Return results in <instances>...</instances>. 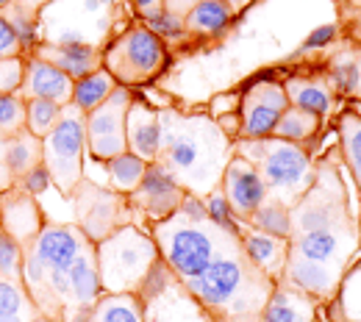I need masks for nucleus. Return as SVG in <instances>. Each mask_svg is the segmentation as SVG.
<instances>
[{"label":"nucleus","instance_id":"obj_7","mask_svg":"<svg viewBox=\"0 0 361 322\" xmlns=\"http://www.w3.org/2000/svg\"><path fill=\"white\" fill-rule=\"evenodd\" d=\"M100 283L106 295H136L150 267L161 259L153 233L128 223L94 244Z\"/></svg>","mask_w":361,"mask_h":322},{"label":"nucleus","instance_id":"obj_13","mask_svg":"<svg viewBox=\"0 0 361 322\" xmlns=\"http://www.w3.org/2000/svg\"><path fill=\"white\" fill-rule=\"evenodd\" d=\"M183 197H186V189L159 161H150L147 164L142 184L128 194L131 206H134L145 220H150V223H161L170 214H176L178 206L183 203Z\"/></svg>","mask_w":361,"mask_h":322},{"label":"nucleus","instance_id":"obj_31","mask_svg":"<svg viewBox=\"0 0 361 322\" xmlns=\"http://www.w3.org/2000/svg\"><path fill=\"white\" fill-rule=\"evenodd\" d=\"M117 87H120V84L111 78V73H109L106 67H100V70H94V73L78 78V81L73 84V103H75L84 114H90L92 109H97Z\"/></svg>","mask_w":361,"mask_h":322},{"label":"nucleus","instance_id":"obj_21","mask_svg":"<svg viewBox=\"0 0 361 322\" xmlns=\"http://www.w3.org/2000/svg\"><path fill=\"white\" fill-rule=\"evenodd\" d=\"M317 303L319 300H314L309 292L278 280L262 311V322H314Z\"/></svg>","mask_w":361,"mask_h":322},{"label":"nucleus","instance_id":"obj_4","mask_svg":"<svg viewBox=\"0 0 361 322\" xmlns=\"http://www.w3.org/2000/svg\"><path fill=\"white\" fill-rule=\"evenodd\" d=\"M183 286L206 306L214 322H262L275 280L250 264L245 247H236Z\"/></svg>","mask_w":361,"mask_h":322},{"label":"nucleus","instance_id":"obj_8","mask_svg":"<svg viewBox=\"0 0 361 322\" xmlns=\"http://www.w3.org/2000/svg\"><path fill=\"white\" fill-rule=\"evenodd\" d=\"M42 164L50 173L53 186L70 197L75 186L84 181V164H87V114L67 103L61 106V117L56 128L42 139Z\"/></svg>","mask_w":361,"mask_h":322},{"label":"nucleus","instance_id":"obj_25","mask_svg":"<svg viewBox=\"0 0 361 322\" xmlns=\"http://www.w3.org/2000/svg\"><path fill=\"white\" fill-rule=\"evenodd\" d=\"M42 314L23 280L0 278V322H34Z\"/></svg>","mask_w":361,"mask_h":322},{"label":"nucleus","instance_id":"obj_34","mask_svg":"<svg viewBox=\"0 0 361 322\" xmlns=\"http://www.w3.org/2000/svg\"><path fill=\"white\" fill-rule=\"evenodd\" d=\"M339 144H342V159L348 170L353 173L356 186L361 192V117L359 114H342L339 117Z\"/></svg>","mask_w":361,"mask_h":322},{"label":"nucleus","instance_id":"obj_19","mask_svg":"<svg viewBox=\"0 0 361 322\" xmlns=\"http://www.w3.org/2000/svg\"><path fill=\"white\" fill-rule=\"evenodd\" d=\"M37 164H42V139L39 137L23 128L17 137L0 139V189L14 186Z\"/></svg>","mask_w":361,"mask_h":322},{"label":"nucleus","instance_id":"obj_5","mask_svg":"<svg viewBox=\"0 0 361 322\" xmlns=\"http://www.w3.org/2000/svg\"><path fill=\"white\" fill-rule=\"evenodd\" d=\"M153 239L161 261L176 273L178 280L203 275L212 261L242 247V236L214 225L209 217H189L183 211L170 214L161 223H153Z\"/></svg>","mask_w":361,"mask_h":322},{"label":"nucleus","instance_id":"obj_14","mask_svg":"<svg viewBox=\"0 0 361 322\" xmlns=\"http://www.w3.org/2000/svg\"><path fill=\"white\" fill-rule=\"evenodd\" d=\"M220 189L226 194L228 206L233 209V214L239 217V223L245 225L247 217L267 200V186L262 181L259 170L242 159V156H231L226 173H223V181H220Z\"/></svg>","mask_w":361,"mask_h":322},{"label":"nucleus","instance_id":"obj_3","mask_svg":"<svg viewBox=\"0 0 361 322\" xmlns=\"http://www.w3.org/2000/svg\"><path fill=\"white\" fill-rule=\"evenodd\" d=\"M92 244L75 223H45L23 256V286L37 303L39 314L53 322H67L73 314L70 297V267Z\"/></svg>","mask_w":361,"mask_h":322},{"label":"nucleus","instance_id":"obj_11","mask_svg":"<svg viewBox=\"0 0 361 322\" xmlns=\"http://www.w3.org/2000/svg\"><path fill=\"white\" fill-rule=\"evenodd\" d=\"M134 94L128 87H117L97 109L87 114V156L94 161H111L128 150L126 117Z\"/></svg>","mask_w":361,"mask_h":322},{"label":"nucleus","instance_id":"obj_44","mask_svg":"<svg viewBox=\"0 0 361 322\" xmlns=\"http://www.w3.org/2000/svg\"><path fill=\"white\" fill-rule=\"evenodd\" d=\"M197 3L200 0H164V8L173 11V14H178V17H186Z\"/></svg>","mask_w":361,"mask_h":322},{"label":"nucleus","instance_id":"obj_43","mask_svg":"<svg viewBox=\"0 0 361 322\" xmlns=\"http://www.w3.org/2000/svg\"><path fill=\"white\" fill-rule=\"evenodd\" d=\"M334 37H336V25H322V28H317L314 34L303 42V53H309V50H317V47L328 45V42H334Z\"/></svg>","mask_w":361,"mask_h":322},{"label":"nucleus","instance_id":"obj_32","mask_svg":"<svg viewBox=\"0 0 361 322\" xmlns=\"http://www.w3.org/2000/svg\"><path fill=\"white\" fill-rule=\"evenodd\" d=\"M319 120H322V117H317L312 111H303V109H298V106H289V109L281 114V120H278L272 137L295 142V144H306V142H312V139L317 137Z\"/></svg>","mask_w":361,"mask_h":322},{"label":"nucleus","instance_id":"obj_48","mask_svg":"<svg viewBox=\"0 0 361 322\" xmlns=\"http://www.w3.org/2000/svg\"><path fill=\"white\" fill-rule=\"evenodd\" d=\"M34 322H53V320H47V317H39V320H34Z\"/></svg>","mask_w":361,"mask_h":322},{"label":"nucleus","instance_id":"obj_12","mask_svg":"<svg viewBox=\"0 0 361 322\" xmlns=\"http://www.w3.org/2000/svg\"><path fill=\"white\" fill-rule=\"evenodd\" d=\"M289 109V97L283 84L278 81H256L242 94L239 106V139H267L272 137L281 114Z\"/></svg>","mask_w":361,"mask_h":322},{"label":"nucleus","instance_id":"obj_40","mask_svg":"<svg viewBox=\"0 0 361 322\" xmlns=\"http://www.w3.org/2000/svg\"><path fill=\"white\" fill-rule=\"evenodd\" d=\"M25 81V58L8 56L0 58V94H20Z\"/></svg>","mask_w":361,"mask_h":322},{"label":"nucleus","instance_id":"obj_38","mask_svg":"<svg viewBox=\"0 0 361 322\" xmlns=\"http://www.w3.org/2000/svg\"><path fill=\"white\" fill-rule=\"evenodd\" d=\"M203 203H206V214H209V220H212L214 225H220V228H226V230H231V233H239V236H242V228H245V225L239 223V217H236L233 209L228 206L223 189H214L212 194H206Z\"/></svg>","mask_w":361,"mask_h":322},{"label":"nucleus","instance_id":"obj_30","mask_svg":"<svg viewBox=\"0 0 361 322\" xmlns=\"http://www.w3.org/2000/svg\"><path fill=\"white\" fill-rule=\"evenodd\" d=\"M92 322H145L139 295H103L92 306Z\"/></svg>","mask_w":361,"mask_h":322},{"label":"nucleus","instance_id":"obj_16","mask_svg":"<svg viewBox=\"0 0 361 322\" xmlns=\"http://www.w3.org/2000/svg\"><path fill=\"white\" fill-rule=\"evenodd\" d=\"M45 223L42 206L37 203L34 194H28L17 184L0 189V228L8 236H14L23 247L37 239V233L45 228Z\"/></svg>","mask_w":361,"mask_h":322},{"label":"nucleus","instance_id":"obj_18","mask_svg":"<svg viewBox=\"0 0 361 322\" xmlns=\"http://www.w3.org/2000/svg\"><path fill=\"white\" fill-rule=\"evenodd\" d=\"M73 84L75 81L67 73H61L59 67H53L50 61L39 58V56H28L25 58V81H23L20 97L23 100L45 97V100H53L59 106H67V103H73Z\"/></svg>","mask_w":361,"mask_h":322},{"label":"nucleus","instance_id":"obj_10","mask_svg":"<svg viewBox=\"0 0 361 322\" xmlns=\"http://www.w3.org/2000/svg\"><path fill=\"white\" fill-rule=\"evenodd\" d=\"M73 200V217L75 225L87 233L90 242H100L109 233H114L117 228L134 223L136 209L131 206L128 194H120L109 186H100L84 178L75 186V192L70 194Z\"/></svg>","mask_w":361,"mask_h":322},{"label":"nucleus","instance_id":"obj_17","mask_svg":"<svg viewBox=\"0 0 361 322\" xmlns=\"http://www.w3.org/2000/svg\"><path fill=\"white\" fill-rule=\"evenodd\" d=\"M126 139H128V150L139 156L142 161H156L159 150H161V120H159V109L147 106L142 97H134L128 106V117H126Z\"/></svg>","mask_w":361,"mask_h":322},{"label":"nucleus","instance_id":"obj_1","mask_svg":"<svg viewBox=\"0 0 361 322\" xmlns=\"http://www.w3.org/2000/svg\"><path fill=\"white\" fill-rule=\"evenodd\" d=\"M292 233L289 256L306 259L342 280L361 244L359 217L348 206V186L342 184L334 159L317 164L314 184L289 209Z\"/></svg>","mask_w":361,"mask_h":322},{"label":"nucleus","instance_id":"obj_39","mask_svg":"<svg viewBox=\"0 0 361 322\" xmlns=\"http://www.w3.org/2000/svg\"><path fill=\"white\" fill-rule=\"evenodd\" d=\"M145 28L153 31L161 42H164V39H180V37L186 34L183 17L173 14V11H167V8H159V11L147 14V17H145Z\"/></svg>","mask_w":361,"mask_h":322},{"label":"nucleus","instance_id":"obj_26","mask_svg":"<svg viewBox=\"0 0 361 322\" xmlns=\"http://www.w3.org/2000/svg\"><path fill=\"white\" fill-rule=\"evenodd\" d=\"M283 92L289 97V106H298L303 111H312L317 117H325L331 111V89L317 78H289L283 84Z\"/></svg>","mask_w":361,"mask_h":322},{"label":"nucleus","instance_id":"obj_24","mask_svg":"<svg viewBox=\"0 0 361 322\" xmlns=\"http://www.w3.org/2000/svg\"><path fill=\"white\" fill-rule=\"evenodd\" d=\"M147 170V161H142L131 150L114 156L111 161H100V186H109L120 194H131L136 186L142 184Z\"/></svg>","mask_w":361,"mask_h":322},{"label":"nucleus","instance_id":"obj_41","mask_svg":"<svg viewBox=\"0 0 361 322\" xmlns=\"http://www.w3.org/2000/svg\"><path fill=\"white\" fill-rule=\"evenodd\" d=\"M17 186H23L28 194L39 197V194H45L47 189L53 186V181H50V173H47L45 164H37V167H31V170L17 181Z\"/></svg>","mask_w":361,"mask_h":322},{"label":"nucleus","instance_id":"obj_28","mask_svg":"<svg viewBox=\"0 0 361 322\" xmlns=\"http://www.w3.org/2000/svg\"><path fill=\"white\" fill-rule=\"evenodd\" d=\"M328 78L334 89H339L348 97H361V50L345 47L336 50L328 64Z\"/></svg>","mask_w":361,"mask_h":322},{"label":"nucleus","instance_id":"obj_27","mask_svg":"<svg viewBox=\"0 0 361 322\" xmlns=\"http://www.w3.org/2000/svg\"><path fill=\"white\" fill-rule=\"evenodd\" d=\"M331 317L334 322H361V261L348 267L339 280V289L331 297Z\"/></svg>","mask_w":361,"mask_h":322},{"label":"nucleus","instance_id":"obj_47","mask_svg":"<svg viewBox=\"0 0 361 322\" xmlns=\"http://www.w3.org/2000/svg\"><path fill=\"white\" fill-rule=\"evenodd\" d=\"M100 3H103V6H106V8H109V6H114V3H117V0H100Z\"/></svg>","mask_w":361,"mask_h":322},{"label":"nucleus","instance_id":"obj_15","mask_svg":"<svg viewBox=\"0 0 361 322\" xmlns=\"http://www.w3.org/2000/svg\"><path fill=\"white\" fill-rule=\"evenodd\" d=\"M145 322H214L206 306L173 275L156 295L142 300Z\"/></svg>","mask_w":361,"mask_h":322},{"label":"nucleus","instance_id":"obj_46","mask_svg":"<svg viewBox=\"0 0 361 322\" xmlns=\"http://www.w3.org/2000/svg\"><path fill=\"white\" fill-rule=\"evenodd\" d=\"M8 6H11V0H0V14H3V11L8 8Z\"/></svg>","mask_w":361,"mask_h":322},{"label":"nucleus","instance_id":"obj_22","mask_svg":"<svg viewBox=\"0 0 361 322\" xmlns=\"http://www.w3.org/2000/svg\"><path fill=\"white\" fill-rule=\"evenodd\" d=\"M103 283H100V270H97V256H94V242L81 250L75 264L70 267V297H73V314L92 309L103 297ZM70 314V317H73ZM67 317V320H70Z\"/></svg>","mask_w":361,"mask_h":322},{"label":"nucleus","instance_id":"obj_36","mask_svg":"<svg viewBox=\"0 0 361 322\" xmlns=\"http://www.w3.org/2000/svg\"><path fill=\"white\" fill-rule=\"evenodd\" d=\"M25 128V100L20 94H0V139L17 137Z\"/></svg>","mask_w":361,"mask_h":322},{"label":"nucleus","instance_id":"obj_37","mask_svg":"<svg viewBox=\"0 0 361 322\" xmlns=\"http://www.w3.org/2000/svg\"><path fill=\"white\" fill-rule=\"evenodd\" d=\"M23 256H25V247L0 228V278L23 280Z\"/></svg>","mask_w":361,"mask_h":322},{"label":"nucleus","instance_id":"obj_23","mask_svg":"<svg viewBox=\"0 0 361 322\" xmlns=\"http://www.w3.org/2000/svg\"><path fill=\"white\" fill-rule=\"evenodd\" d=\"M34 56L50 61L53 67L67 73L73 81H78V78H84V75L103 67V50L92 45H47V42H39Z\"/></svg>","mask_w":361,"mask_h":322},{"label":"nucleus","instance_id":"obj_9","mask_svg":"<svg viewBox=\"0 0 361 322\" xmlns=\"http://www.w3.org/2000/svg\"><path fill=\"white\" fill-rule=\"evenodd\" d=\"M164 64H167L164 42L145 25L128 28L103 50V67L111 73V78L120 87L128 89L134 84H147L156 75H161Z\"/></svg>","mask_w":361,"mask_h":322},{"label":"nucleus","instance_id":"obj_45","mask_svg":"<svg viewBox=\"0 0 361 322\" xmlns=\"http://www.w3.org/2000/svg\"><path fill=\"white\" fill-rule=\"evenodd\" d=\"M136 6V11L142 14V17H147V14H153V11H159V8H164V0H131Z\"/></svg>","mask_w":361,"mask_h":322},{"label":"nucleus","instance_id":"obj_2","mask_svg":"<svg viewBox=\"0 0 361 322\" xmlns=\"http://www.w3.org/2000/svg\"><path fill=\"white\" fill-rule=\"evenodd\" d=\"M161 120V150L159 164L170 170L186 194L206 197L220 189L223 173L233 156V142L228 131L203 114L159 111Z\"/></svg>","mask_w":361,"mask_h":322},{"label":"nucleus","instance_id":"obj_33","mask_svg":"<svg viewBox=\"0 0 361 322\" xmlns=\"http://www.w3.org/2000/svg\"><path fill=\"white\" fill-rule=\"evenodd\" d=\"M245 225H250V228H256V230H264V233H272V236H281V239H289V233H292V214H289V209H286L283 203L267 197V200L247 217Z\"/></svg>","mask_w":361,"mask_h":322},{"label":"nucleus","instance_id":"obj_20","mask_svg":"<svg viewBox=\"0 0 361 322\" xmlns=\"http://www.w3.org/2000/svg\"><path fill=\"white\" fill-rule=\"evenodd\" d=\"M242 247H245V256L250 259V264L256 270H262L275 283L283 278L286 259H289V239H281V236H272V233L245 225L242 228Z\"/></svg>","mask_w":361,"mask_h":322},{"label":"nucleus","instance_id":"obj_42","mask_svg":"<svg viewBox=\"0 0 361 322\" xmlns=\"http://www.w3.org/2000/svg\"><path fill=\"white\" fill-rule=\"evenodd\" d=\"M8 56H23V47L8 20L0 14V58H8Z\"/></svg>","mask_w":361,"mask_h":322},{"label":"nucleus","instance_id":"obj_35","mask_svg":"<svg viewBox=\"0 0 361 322\" xmlns=\"http://www.w3.org/2000/svg\"><path fill=\"white\" fill-rule=\"evenodd\" d=\"M59 117H61V106L59 103L45 100V97L25 100V131H31L34 137L45 139L56 128Z\"/></svg>","mask_w":361,"mask_h":322},{"label":"nucleus","instance_id":"obj_6","mask_svg":"<svg viewBox=\"0 0 361 322\" xmlns=\"http://www.w3.org/2000/svg\"><path fill=\"white\" fill-rule=\"evenodd\" d=\"M233 153L247 159L267 186V197L292 209L314 184V161L303 144L286 139H236Z\"/></svg>","mask_w":361,"mask_h":322},{"label":"nucleus","instance_id":"obj_29","mask_svg":"<svg viewBox=\"0 0 361 322\" xmlns=\"http://www.w3.org/2000/svg\"><path fill=\"white\" fill-rule=\"evenodd\" d=\"M231 23V6L226 0H200L186 17L183 25L192 34H206V37H220Z\"/></svg>","mask_w":361,"mask_h":322}]
</instances>
